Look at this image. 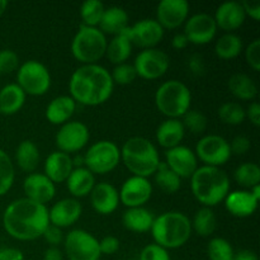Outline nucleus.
Wrapping results in <instances>:
<instances>
[{"label":"nucleus","mask_w":260,"mask_h":260,"mask_svg":"<svg viewBox=\"0 0 260 260\" xmlns=\"http://www.w3.org/2000/svg\"><path fill=\"white\" fill-rule=\"evenodd\" d=\"M3 225L12 238L18 240H35L41 238L50 225L46 205L28 198L15 200L5 208Z\"/></svg>","instance_id":"obj_1"},{"label":"nucleus","mask_w":260,"mask_h":260,"mask_svg":"<svg viewBox=\"0 0 260 260\" xmlns=\"http://www.w3.org/2000/svg\"><path fill=\"white\" fill-rule=\"evenodd\" d=\"M111 73L98 63H86L76 69L69 81L71 98L84 106H99L113 93Z\"/></svg>","instance_id":"obj_2"},{"label":"nucleus","mask_w":260,"mask_h":260,"mask_svg":"<svg viewBox=\"0 0 260 260\" xmlns=\"http://www.w3.org/2000/svg\"><path fill=\"white\" fill-rule=\"evenodd\" d=\"M190 187L196 200L211 208L230 193V178L221 168L203 165L190 177Z\"/></svg>","instance_id":"obj_3"},{"label":"nucleus","mask_w":260,"mask_h":260,"mask_svg":"<svg viewBox=\"0 0 260 260\" xmlns=\"http://www.w3.org/2000/svg\"><path fill=\"white\" fill-rule=\"evenodd\" d=\"M155 244L164 249H177L184 245L192 235V222L185 213L168 211L155 217L151 226Z\"/></svg>","instance_id":"obj_4"},{"label":"nucleus","mask_w":260,"mask_h":260,"mask_svg":"<svg viewBox=\"0 0 260 260\" xmlns=\"http://www.w3.org/2000/svg\"><path fill=\"white\" fill-rule=\"evenodd\" d=\"M121 159L132 174L144 178L155 174L160 164L156 146L150 140L140 136L131 137L124 142Z\"/></svg>","instance_id":"obj_5"},{"label":"nucleus","mask_w":260,"mask_h":260,"mask_svg":"<svg viewBox=\"0 0 260 260\" xmlns=\"http://www.w3.org/2000/svg\"><path fill=\"white\" fill-rule=\"evenodd\" d=\"M192 93L183 81H164L155 93V104L157 109L169 118L183 117L190 108Z\"/></svg>","instance_id":"obj_6"},{"label":"nucleus","mask_w":260,"mask_h":260,"mask_svg":"<svg viewBox=\"0 0 260 260\" xmlns=\"http://www.w3.org/2000/svg\"><path fill=\"white\" fill-rule=\"evenodd\" d=\"M106 35L98 27L81 24L71 42V52L78 61L86 63H96L99 58L106 55Z\"/></svg>","instance_id":"obj_7"},{"label":"nucleus","mask_w":260,"mask_h":260,"mask_svg":"<svg viewBox=\"0 0 260 260\" xmlns=\"http://www.w3.org/2000/svg\"><path fill=\"white\" fill-rule=\"evenodd\" d=\"M17 81L25 95H43L51 86V74L41 61L28 60L18 69Z\"/></svg>","instance_id":"obj_8"},{"label":"nucleus","mask_w":260,"mask_h":260,"mask_svg":"<svg viewBox=\"0 0 260 260\" xmlns=\"http://www.w3.org/2000/svg\"><path fill=\"white\" fill-rule=\"evenodd\" d=\"M121 160V149L109 140L94 142L86 151L84 164L93 174H107L118 165Z\"/></svg>","instance_id":"obj_9"},{"label":"nucleus","mask_w":260,"mask_h":260,"mask_svg":"<svg viewBox=\"0 0 260 260\" xmlns=\"http://www.w3.org/2000/svg\"><path fill=\"white\" fill-rule=\"evenodd\" d=\"M63 246L69 260H99L102 255L98 239L81 229L70 231L63 239Z\"/></svg>","instance_id":"obj_10"},{"label":"nucleus","mask_w":260,"mask_h":260,"mask_svg":"<svg viewBox=\"0 0 260 260\" xmlns=\"http://www.w3.org/2000/svg\"><path fill=\"white\" fill-rule=\"evenodd\" d=\"M194 154L205 165L220 168L231 157L230 144L220 135H206L197 142Z\"/></svg>","instance_id":"obj_11"},{"label":"nucleus","mask_w":260,"mask_h":260,"mask_svg":"<svg viewBox=\"0 0 260 260\" xmlns=\"http://www.w3.org/2000/svg\"><path fill=\"white\" fill-rule=\"evenodd\" d=\"M170 65V58L165 51L159 48H145L136 56L134 68L137 75L144 79H157L164 75Z\"/></svg>","instance_id":"obj_12"},{"label":"nucleus","mask_w":260,"mask_h":260,"mask_svg":"<svg viewBox=\"0 0 260 260\" xmlns=\"http://www.w3.org/2000/svg\"><path fill=\"white\" fill-rule=\"evenodd\" d=\"M124 35L131 41L132 46L141 48H152L161 41L164 36V28L156 19H141L135 24L128 25L123 30Z\"/></svg>","instance_id":"obj_13"},{"label":"nucleus","mask_w":260,"mask_h":260,"mask_svg":"<svg viewBox=\"0 0 260 260\" xmlns=\"http://www.w3.org/2000/svg\"><path fill=\"white\" fill-rule=\"evenodd\" d=\"M89 128L80 121H68L61 126L56 135V145L60 151L75 152L83 149L89 141Z\"/></svg>","instance_id":"obj_14"},{"label":"nucleus","mask_w":260,"mask_h":260,"mask_svg":"<svg viewBox=\"0 0 260 260\" xmlns=\"http://www.w3.org/2000/svg\"><path fill=\"white\" fill-rule=\"evenodd\" d=\"M217 24L213 15L208 13H196L185 20L184 35L190 43L206 45L215 38Z\"/></svg>","instance_id":"obj_15"},{"label":"nucleus","mask_w":260,"mask_h":260,"mask_svg":"<svg viewBox=\"0 0 260 260\" xmlns=\"http://www.w3.org/2000/svg\"><path fill=\"white\" fill-rule=\"evenodd\" d=\"M119 202L126 207H142L151 198L152 185L147 178L132 175L124 180L119 190Z\"/></svg>","instance_id":"obj_16"},{"label":"nucleus","mask_w":260,"mask_h":260,"mask_svg":"<svg viewBox=\"0 0 260 260\" xmlns=\"http://www.w3.org/2000/svg\"><path fill=\"white\" fill-rule=\"evenodd\" d=\"M165 164L168 165L172 172H174L178 177L190 178L193 173L197 170L198 161L194 151L192 149L183 145L173 147L165 151Z\"/></svg>","instance_id":"obj_17"},{"label":"nucleus","mask_w":260,"mask_h":260,"mask_svg":"<svg viewBox=\"0 0 260 260\" xmlns=\"http://www.w3.org/2000/svg\"><path fill=\"white\" fill-rule=\"evenodd\" d=\"M189 14V3L187 0H161L156 8V20L162 28L179 27L187 20Z\"/></svg>","instance_id":"obj_18"},{"label":"nucleus","mask_w":260,"mask_h":260,"mask_svg":"<svg viewBox=\"0 0 260 260\" xmlns=\"http://www.w3.org/2000/svg\"><path fill=\"white\" fill-rule=\"evenodd\" d=\"M25 198L46 205L53 200L56 194V184L43 173H30L23 182Z\"/></svg>","instance_id":"obj_19"},{"label":"nucleus","mask_w":260,"mask_h":260,"mask_svg":"<svg viewBox=\"0 0 260 260\" xmlns=\"http://www.w3.org/2000/svg\"><path fill=\"white\" fill-rule=\"evenodd\" d=\"M81 213H83V207L78 200L63 198L57 201L48 210V218L51 225L62 229L74 225L80 218Z\"/></svg>","instance_id":"obj_20"},{"label":"nucleus","mask_w":260,"mask_h":260,"mask_svg":"<svg viewBox=\"0 0 260 260\" xmlns=\"http://www.w3.org/2000/svg\"><path fill=\"white\" fill-rule=\"evenodd\" d=\"M90 203L94 210L101 215H111L118 207V190L111 183H98L90 192Z\"/></svg>","instance_id":"obj_21"},{"label":"nucleus","mask_w":260,"mask_h":260,"mask_svg":"<svg viewBox=\"0 0 260 260\" xmlns=\"http://www.w3.org/2000/svg\"><path fill=\"white\" fill-rule=\"evenodd\" d=\"M215 22L217 28H222L223 30L238 29L245 22L246 14L244 12V8L240 2L236 0H229V2L222 3L220 7L216 9L215 13Z\"/></svg>","instance_id":"obj_22"},{"label":"nucleus","mask_w":260,"mask_h":260,"mask_svg":"<svg viewBox=\"0 0 260 260\" xmlns=\"http://www.w3.org/2000/svg\"><path fill=\"white\" fill-rule=\"evenodd\" d=\"M73 169L74 164L70 155L58 150V151L51 152L47 156L43 174L56 184V183L66 182Z\"/></svg>","instance_id":"obj_23"},{"label":"nucleus","mask_w":260,"mask_h":260,"mask_svg":"<svg viewBox=\"0 0 260 260\" xmlns=\"http://www.w3.org/2000/svg\"><path fill=\"white\" fill-rule=\"evenodd\" d=\"M258 202L250 190H234L225 198V207L235 217H248L255 212Z\"/></svg>","instance_id":"obj_24"},{"label":"nucleus","mask_w":260,"mask_h":260,"mask_svg":"<svg viewBox=\"0 0 260 260\" xmlns=\"http://www.w3.org/2000/svg\"><path fill=\"white\" fill-rule=\"evenodd\" d=\"M185 128L179 118H168L159 124L156 129V140L160 146L173 149L182 142Z\"/></svg>","instance_id":"obj_25"},{"label":"nucleus","mask_w":260,"mask_h":260,"mask_svg":"<svg viewBox=\"0 0 260 260\" xmlns=\"http://www.w3.org/2000/svg\"><path fill=\"white\" fill-rule=\"evenodd\" d=\"M128 14L123 8L116 7V5L106 8L99 22V29L104 35L108 33V35L117 36L128 27Z\"/></svg>","instance_id":"obj_26"},{"label":"nucleus","mask_w":260,"mask_h":260,"mask_svg":"<svg viewBox=\"0 0 260 260\" xmlns=\"http://www.w3.org/2000/svg\"><path fill=\"white\" fill-rule=\"evenodd\" d=\"M76 109V102L70 95H58L48 103L46 117L52 124H63Z\"/></svg>","instance_id":"obj_27"},{"label":"nucleus","mask_w":260,"mask_h":260,"mask_svg":"<svg viewBox=\"0 0 260 260\" xmlns=\"http://www.w3.org/2000/svg\"><path fill=\"white\" fill-rule=\"evenodd\" d=\"M68 189L74 197H85L90 194L91 189L95 185V177L85 167L74 168L68 178Z\"/></svg>","instance_id":"obj_28"},{"label":"nucleus","mask_w":260,"mask_h":260,"mask_svg":"<svg viewBox=\"0 0 260 260\" xmlns=\"http://www.w3.org/2000/svg\"><path fill=\"white\" fill-rule=\"evenodd\" d=\"M154 220L155 217L151 211L145 207L127 208L122 216V222H123L124 228L129 231H134V233L150 231Z\"/></svg>","instance_id":"obj_29"},{"label":"nucleus","mask_w":260,"mask_h":260,"mask_svg":"<svg viewBox=\"0 0 260 260\" xmlns=\"http://www.w3.org/2000/svg\"><path fill=\"white\" fill-rule=\"evenodd\" d=\"M25 93L17 83L7 84L0 89V113L14 114L24 106Z\"/></svg>","instance_id":"obj_30"},{"label":"nucleus","mask_w":260,"mask_h":260,"mask_svg":"<svg viewBox=\"0 0 260 260\" xmlns=\"http://www.w3.org/2000/svg\"><path fill=\"white\" fill-rule=\"evenodd\" d=\"M228 86L233 95L243 101L254 99L258 94V86L254 79L244 73H236L231 75L228 81Z\"/></svg>","instance_id":"obj_31"},{"label":"nucleus","mask_w":260,"mask_h":260,"mask_svg":"<svg viewBox=\"0 0 260 260\" xmlns=\"http://www.w3.org/2000/svg\"><path fill=\"white\" fill-rule=\"evenodd\" d=\"M15 160L23 172L32 173L40 164V150L30 140H23L15 150Z\"/></svg>","instance_id":"obj_32"},{"label":"nucleus","mask_w":260,"mask_h":260,"mask_svg":"<svg viewBox=\"0 0 260 260\" xmlns=\"http://www.w3.org/2000/svg\"><path fill=\"white\" fill-rule=\"evenodd\" d=\"M132 43L128 40L123 32L119 35L114 36L109 43H107V50L106 55L111 62L119 65V63L126 62L127 58L131 56L132 53Z\"/></svg>","instance_id":"obj_33"},{"label":"nucleus","mask_w":260,"mask_h":260,"mask_svg":"<svg viewBox=\"0 0 260 260\" xmlns=\"http://www.w3.org/2000/svg\"><path fill=\"white\" fill-rule=\"evenodd\" d=\"M243 50V40L235 33L228 32L221 36L215 45L216 55L223 60H230L240 55Z\"/></svg>","instance_id":"obj_34"},{"label":"nucleus","mask_w":260,"mask_h":260,"mask_svg":"<svg viewBox=\"0 0 260 260\" xmlns=\"http://www.w3.org/2000/svg\"><path fill=\"white\" fill-rule=\"evenodd\" d=\"M190 222H192V230H194L197 235L203 236V238L212 235L217 228V218L210 207L200 208Z\"/></svg>","instance_id":"obj_35"},{"label":"nucleus","mask_w":260,"mask_h":260,"mask_svg":"<svg viewBox=\"0 0 260 260\" xmlns=\"http://www.w3.org/2000/svg\"><path fill=\"white\" fill-rule=\"evenodd\" d=\"M155 183L162 192L173 194L179 190L182 179L174 172H172L165 162L160 161L159 168L155 173Z\"/></svg>","instance_id":"obj_36"},{"label":"nucleus","mask_w":260,"mask_h":260,"mask_svg":"<svg viewBox=\"0 0 260 260\" xmlns=\"http://www.w3.org/2000/svg\"><path fill=\"white\" fill-rule=\"evenodd\" d=\"M236 183L245 188H253L260 182V168L256 162H243L234 172Z\"/></svg>","instance_id":"obj_37"},{"label":"nucleus","mask_w":260,"mask_h":260,"mask_svg":"<svg viewBox=\"0 0 260 260\" xmlns=\"http://www.w3.org/2000/svg\"><path fill=\"white\" fill-rule=\"evenodd\" d=\"M218 117L223 123L236 126V124L243 123L244 119L246 118V114L245 109L240 103L226 102V103L221 104L218 108Z\"/></svg>","instance_id":"obj_38"},{"label":"nucleus","mask_w":260,"mask_h":260,"mask_svg":"<svg viewBox=\"0 0 260 260\" xmlns=\"http://www.w3.org/2000/svg\"><path fill=\"white\" fill-rule=\"evenodd\" d=\"M104 9H106V7L101 0H86V2H84L80 8V17L83 19L84 25H89V27L99 25Z\"/></svg>","instance_id":"obj_39"},{"label":"nucleus","mask_w":260,"mask_h":260,"mask_svg":"<svg viewBox=\"0 0 260 260\" xmlns=\"http://www.w3.org/2000/svg\"><path fill=\"white\" fill-rule=\"evenodd\" d=\"M14 164L9 155L0 149V196H4L5 193L9 192L14 183Z\"/></svg>","instance_id":"obj_40"},{"label":"nucleus","mask_w":260,"mask_h":260,"mask_svg":"<svg viewBox=\"0 0 260 260\" xmlns=\"http://www.w3.org/2000/svg\"><path fill=\"white\" fill-rule=\"evenodd\" d=\"M233 246L226 239L213 238L207 245V255L210 260H233L234 259Z\"/></svg>","instance_id":"obj_41"},{"label":"nucleus","mask_w":260,"mask_h":260,"mask_svg":"<svg viewBox=\"0 0 260 260\" xmlns=\"http://www.w3.org/2000/svg\"><path fill=\"white\" fill-rule=\"evenodd\" d=\"M182 123L184 128H188L192 134H202L207 128V118L202 112L197 109H189L183 116Z\"/></svg>","instance_id":"obj_42"},{"label":"nucleus","mask_w":260,"mask_h":260,"mask_svg":"<svg viewBox=\"0 0 260 260\" xmlns=\"http://www.w3.org/2000/svg\"><path fill=\"white\" fill-rule=\"evenodd\" d=\"M111 76L113 83L119 84V85H128V84H131L136 79L137 73L135 70L134 65L123 62L119 63V65H117L113 69Z\"/></svg>","instance_id":"obj_43"},{"label":"nucleus","mask_w":260,"mask_h":260,"mask_svg":"<svg viewBox=\"0 0 260 260\" xmlns=\"http://www.w3.org/2000/svg\"><path fill=\"white\" fill-rule=\"evenodd\" d=\"M19 66V57L13 50L0 51V75L9 74Z\"/></svg>","instance_id":"obj_44"},{"label":"nucleus","mask_w":260,"mask_h":260,"mask_svg":"<svg viewBox=\"0 0 260 260\" xmlns=\"http://www.w3.org/2000/svg\"><path fill=\"white\" fill-rule=\"evenodd\" d=\"M140 260H170V255L167 249L157 244H149L141 250Z\"/></svg>","instance_id":"obj_45"},{"label":"nucleus","mask_w":260,"mask_h":260,"mask_svg":"<svg viewBox=\"0 0 260 260\" xmlns=\"http://www.w3.org/2000/svg\"><path fill=\"white\" fill-rule=\"evenodd\" d=\"M245 58L249 65L255 71L260 70V40L255 38L253 42L249 43L245 51Z\"/></svg>","instance_id":"obj_46"},{"label":"nucleus","mask_w":260,"mask_h":260,"mask_svg":"<svg viewBox=\"0 0 260 260\" xmlns=\"http://www.w3.org/2000/svg\"><path fill=\"white\" fill-rule=\"evenodd\" d=\"M42 236L51 246H56V248H57L60 244H62L63 239H65L63 238L62 230H61L60 228H57V226L51 225V223L47 226V229H46Z\"/></svg>","instance_id":"obj_47"},{"label":"nucleus","mask_w":260,"mask_h":260,"mask_svg":"<svg viewBox=\"0 0 260 260\" xmlns=\"http://www.w3.org/2000/svg\"><path fill=\"white\" fill-rule=\"evenodd\" d=\"M230 144V150L231 155H244L249 151L251 144L250 140L246 136H243V135H239V136L234 137L233 141L229 142Z\"/></svg>","instance_id":"obj_48"},{"label":"nucleus","mask_w":260,"mask_h":260,"mask_svg":"<svg viewBox=\"0 0 260 260\" xmlns=\"http://www.w3.org/2000/svg\"><path fill=\"white\" fill-rule=\"evenodd\" d=\"M119 249V240L114 236H106L99 241V250L101 254H107V255H112V254L117 253Z\"/></svg>","instance_id":"obj_49"},{"label":"nucleus","mask_w":260,"mask_h":260,"mask_svg":"<svg viewBox=\"0 0 260 260\" xmlns=\"http://www.w3.org/2000/svg\"><path fill=\"white\" fill-rule=\"evenodd\" d=\"M188 68H189L190 73L196 76H201L205 74L206 71V65H205V60L201 55L198 53H194V55L190 56L188 58Z\"/></svg>","instance_id":"obj_50"},{"label":"nucleus","mask_w":260,"mask_h":260,"mask_svg":"<svg viewBox=\"0 0 260 260\" xmlns=\"http://www.w3.org/2000/svg\"><path fill=\"white\" fill-rule=\"evenodd\" d=\"M245 14L250 15L255 20L260 19V2L259 0H244L241 2Z\"/></svg>","instance_id":"obj_51"},{"label":"nucleus","mask_w":260,"mask_h":260,"mask_svg":"<svg viewBox=\"0 0 260 260\" xmlns=\"http://www.w3.org/2000/svg\"><path fill=\"white\" fill-rule=\"evenodd\" d=\"M0 260H24V254L15 248H0Z\"/></svg>","instance_id":"obj_52"},{"label":"nucleus","mask_w":260,"mask_h":260,"mask_svg":"<svg viewBox=\"0 0 260 260\" xmlns=\"http://www.w3.org/2000/svg\"><path fill=\"white\" fill-rule=\"evenodd\" d=\"M245 114H246V117L250 119V122L254 124V126H259L260 124V106H259V103L253 102V103L248 107V109L245 111Z\"/></svg>","instance_id":"obj_53"},{"label":"nucleus","mask_w":260,"mask_h":260,"mask_svg":"<svg viewBox=\"0 0 260 260\" xmlns=\"http://www.w3.org/2000/svg\"><path fill=\"white\" fill-rule=\"evenodd\" d=\"M62 259H63L62 251H61L58 248H56V246H50V248L45 251V254H43V260H62Z\"/></svg>","instance_id":"obj_54"},{"label":"nucleus","mask_w":260,"mask_h":260,"mask_svg":"<svg viewBox=\"0 0 260 260\" xmlns=\"http://www.w3.org/2000/svg\"><path fill=\"white\" fill-rule=\"evenodd\" d=\"M188 43H189V41L185 37L184 33H177L172 40L173 47L177 48V50H183V48L187 47Z\"/></svg>","instance_id":"obj_55"},{"label":"nucleus","mask_w":260,"mask_h":260,"mask_svg":"<svg viewBox=\"0 0 260 260\" xmlns=\"http://www.w3.org/2000/svg\"><path fill=\"white\" fill-rule=\"evenodd\" d=\"M233 260H258V255L253 250L244 249V250H240L234 254Z\"/></svg>","instance_id":"obj_56"},{"label":"nucleus","mask_w":260,"mask_h":260,"mask_svg":"<svg viewBox=\"0 0 260 260\" xmlns=\"http://www.w3.org/2000/svg\"><path fill=\"white\" fill-rule=\"evenodd\" d=\"M250 193L253 194V197L255 198L256 201L260 200V185H254L253 188H250Z\"/></svg>","instance_id":"obj_57"},{"label":"nucleus","mask_w":260,"mask_h":260,"mask_svg":"<svg viewBox=\"0 0 260 260\" xmlns=\"http://www.w3.org/2000/svg\"><path fill=\"white\" fill-rule=\"evenodd\" d=\"M7 7H8V2H7V0H0V15H2L3 13L5 12Z\"/></svg>","instance_id":"obj_58"}]
</instances>
